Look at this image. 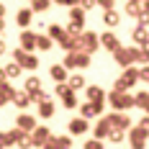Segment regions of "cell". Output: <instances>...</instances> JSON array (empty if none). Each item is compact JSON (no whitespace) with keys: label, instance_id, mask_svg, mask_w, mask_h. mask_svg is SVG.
Segmentation results:
<instances>
[{"label":"cell","instance_id":"1","mask_svg":"<svg viewBox=\"0 0 149 149\" xmlns=\"http://www.w3.org/2000/svg\"><path fill=\"white\" fill-rule=\"evenodd\" d=\"M136 80H139V70L136 67H123V74H121L118 80H116V85L113 90H121V93H129V90L136 85Z\"/></svg>","mask_w":149,"mask_h":149},{"label":"cell","instance_id":"2","mask_svg":"<svg viewBox=\"0 0 149 149\" xmlns=\"http://www.w3.org/2000/svg\"><path fill=\"white\" fill-rule=\"evenodd\" d=\"M108 103H111L113 111H129V108H134V95H131V93L113 90V93L108 95Z\"/></svg>","mask_w":149,"mask_h":149},{"label":"cell","instance_id":"3","mask_svg":"<svg viewBox=\"0 0 149 149\" xmlns=\"http://www.w3.org/2000/svg\"><path fill=\"white\" fill-rule=\"evenodd\" d=\"M98 46H100V39H98V33L95 31H82L80 33V52H98Z\"/></svg>","mask_w":149,"mask_h":149},{"label":"cell","instance_id":"4","mask_svg":"<svg viewBox=\"0 0 149 149\" xmlns=\"http://www.w3.org/2000/svg\"><path fill=\"white\" fill-rule=\"evenodd\" d=\"M105 118L111 123V129H121V131L131 129V116H129L126 111H116V113H111V116H105Z\"/></svg>","mask_w":149,"mask_h":149},{"label":"cell","instance_id":"5","mask_svg":"<svg viewBox=\"0 0 149 149\" xmlns=\"http://www.w3.org/2000/svg\"><path fill=\"white\" fill-rule=\"evenodd\" d=\"M134 52H136V46H129V49H126V46H118V49H116V52H111V54H113V59L118 62L121 67H131V64H134Z\"/></svg>","mask_w":149,"mask_h":149},{"label":"cell","instance_id":"6","mask_svg":"<svg viewBox=\"0 0 149 149\" xmlns=\"http://www.w3.org/2000/svg\"><path fill=\"white\" fill-rule=\"evenodd\" d=\"M147 139H149V134L141 126H134L129 131V144H131V149H147Z\"/></svg>","mask_w":149,"mask_h":149},{"label":"cell","instance_id":"7","mask_svg":"<svg viewBox=\"0 0 149 149\" xmlns=\"http://www.w3.org/2000/svg\"><path fill=\"white\" fill-rule=\"evenodd\" d=\"M49 139H52V129H46V126H36L31 131V144L33 147H44Z\"/></svg>","mask_w":149,"mask_h":149},{"label":"cell","instance_id":"8","mask_svg":"<svg viewBox=\"0 0 149 149\" xmlns=\"http://www.w3.org/2000/svg\"><path fill=\"white\" fill-rule=\"evenodd\" d=\"M103 113V105H98V103H82L80 105V118H85V121H90V118H95V116H100Z\"/></svg>","mask_w":149,"mask_h":149},{"label":"cell","instance_id":"9","mask_svg":"<svg viewBox=\"0 0 149 149\" xmlns=\"http://www.w3.org/2000/svg\"><path fill=\"white\" fill-rule=\"evenodd\" d=\"M98 39H100V46H105L108 52H116V49L121 46L118 36H116L113 31H105V33H100V36H98Z\"/></svg>","mask_w":149,"mask_h":149},{"label":"cell","instance_id":"10","mask_svg":"<svg viewBox=\"0 0 149 149\" xmlns=\"http://www.w3.org/2000/svg\"><path fill=\"white\" fill-rule=\"evenodd\" d=\"M15 129H21V131L31 134V131L36 129V118H33V116H29V113H21V116L15 118Z\"/></svg>","mask_w":149,"mask_h":149},{"label":"cell","instance_id":"11","mask_svg":"<svg viewBox=\"0 0 149 149\" xmlns=\"http://www.w3.org/2000/svg\"><path fill=\"white\" fill-rule=\"evenodd\" d=\"M59 46L70 54V52H80V36H72V33H64L59 39Z\"/></svg>","mask_w":149,"mask_h":149},{"label":"cell","instance_id":"12","mask_svg":"<svg viewBox=\"0 0 149 149\" xmlns=\"http://www.w3.org/2000/svg\"><path fill=\"white\" fill-rule=\"evenodd\" d=\"M88 100L90 103H98V105H103L105 103V90L103 88H98V85H88Z\"/></svg>","mask_w":149,"mask_h":149},{"label":"cell","instance_id":"13","mask_svg":"<svg viewBox=\"0 0 149 149\" xmlns=\"http://www.w3.org/2000/svg\"><path fill=\"white\" fill-rule=\"evenodd\" d=\"M108 134H111V123H108V118H100L98 123H95V129H93V139H108Z\"/></svg>","mask_w":149,"mask_h":149},{"label":"cell","instance_id":"14","mask_svg":"<svg viewBox=\"0 0 149 149\" xmlns=\"http://www.w3.org/2000/svg\"><path fill=\"white\" fill-rule=\"evenodd\" d=\"M31 21H33V10H31V8H21V10L15 13V23H18L21 29H29Z\"/></svg>","mask_w":149,"mask_h":149},{"label":"cell","instance_id":"15","mask_svg":"<svg viewBox=\"0 0 149 149\" xmlns=\"http://www.w3.org/2000/svg\"><path fill=\"white\" fill-rule=\"evenodd\" d=\"M21 49H23V52H33V49H36V33H33V31H23V33H21Z\"/></svg>","mask_w":149,"mask_h":149},{"label":"cell","instance_id":"16","mask_svg":"<svg viewBox=\"0 0 149 149\" xmlns=\"http://www.w3.org/2000/svg\"><path fill=\"white\" fill-rule=\"evenodd\" d=\"M67 129H70V136H80V134L88 131V121H85V118H72Z\"/></svg>","mask_w":149,"mask_h":149},{"label":"cell","instance_id":"17","mask_svg":"<svg viewBox=\"0 0 149 149\" xmlns=\"http://www.w3.org/2000/svg\"><path fill=\"white\" fill-rule=\"evenodd\" d=\"M13 95H15V90L8 85V80H3V82H0V105L13 103Z\"/></svg>","mask_w":149,"mask_h":149},{"label":"cell","instance_id":"18","mask_svg":"<svg viewBox=\"0 0 149 149\" xmlns=\"http://www.w3.org/2000/svg\"><path fill=\"white\" fill-rule=\"evenodd\" d=\"M49 74H52V80L54 82H67V67L64 64H52V70H49Z\"/></svg>","mask_w":149,"mask_h":149},{"label":"cell","instance_id":"19","mask_svg":"<svg viewBox=\"0 0 149 149\" xmlns=\"http://www.w3.org/2000/svg\"><path fill=\"white\" fill-rule=\"evenodd\" d=\"M103 23L108 26V29H116V26L121 23V13L116 10V8H111V10H105V13H103Z\"/></svg>","mask_w":149,"mask_h":149},{"label":"cell","instance_id":"20","mask_svg":"<svg viewBox=\"0 0 149 149\" xmlns=\"http://www.w3.org/2000/svg\"><path fill=\"white\" fill-rule=\"evenodd\" d=\"M131 39H134L136 46H144V44L149 41V31L144 29V26H136V29L131 31Z\"/></svg>","mask_w":149,"mask_h":149},{"label":"cell","instance_id":"21","mask_svg":"<svg viewBox=\"0 0 149 149\" xmlns=\"http://www.w3.org/2000/svg\"><path fill=\"white\" fill-rule=\"evenodd\" d=\"M67 88L72 90V93H77V90H82V88H88V85H85V77H82V74H70V77H67Z\"/></svg>","mask_w":149,"mask_h":149},{"label":"cell","instance_id":"22","mask_svg":"<svg viewBox=\"0 0 149 149\" xmlns=\"http://www.w3.org/2000/svg\"><path fill=\"white\" fill-rule=\"evenodd\" d=\"M64 33H67V31H64V26H59V23H49V26H46V36H49L52 41H59Z\"/></svg>","mask_w":149,"mask_h":149},{"label":"cell","instance_id":"23","mask_svg":"<svg viewBox=\"0 0 149 149\" xmlns=\"http://www.w3.org/2000/svg\"><path fill=\"white\" fill-rule=\"evenodd\" d=\"M13 103L18 105L21 111H26V108L31 105V98H29V93H26V90H15V95H13Z\"/></svg>","mask_w":149,"mask_h":149},{"label":"cell","instance_id":"24","mask_svg":"<svg viewBox=\"0 0 149 149\" xmlns=\"http://www.w3.org/2000/svg\"><path fill=\"white\" fill-rule=\"evenodd\" d=\"M52 46H54V41L46 33H36V49L39 52H52Z\"/></svg>","mask_w":149,"mask_h":149},{"label":"cell","instance_id":"25","mask_svg":"<svg viewBox=\"0 0 149 149\" xmlns=\"http://www.w3.org/2000/svg\"><path fill=\"white\" fill-rule=\"evenodd\" d=\"M39 90H41V80H39L36 74H31L29 80H26V93H29V98H33Z\"/></svg>","mask_w":149,"mask_h":149},{"label":"cell","instance_id":"26","mask_svg":"<svg viewBox=\"0 0 149 149\" xmlns=\"http://www.w3.org/2000/svg\"><path fill=\"white\" fill-rule=\"evenodd\" d=\"M15 136H18V129H13V131H0V147H13L15 144Z\"/></svg>","mask_w":149,"mask_h":149},{"label":"cell","instance_id":"27","mask_svg":"<svg viewBox=\"0 0 149 149\" xmlns=\"http://www.w3.org/2000/svg\"><path fill=\"white\" fill-rule=\"evenodd\" d=\"M3 72H5V80H15V77H21L23 70H21V64H18V62H10L8 67H3Z\"/></svg>","mask_w":149,"mask_h":149},{"label":"cell","instance_id":"28","mask_svg":"<svg viewBox=\"0 0 149 149\" xmlns=\"http://www.w3.org/2000/svg\"><path fill=\"white\" fill-rule=\"evenodd\" d=\"M15 147H18V149H31V147H33V144H31V134H26V131H21V129H18Z\"/></svg>","mask_w":149,"mask_h":149},{"label":"cell","instance_id":"29","mask_svg":"<svg viewBox=\"0 0 149 149\" xmlns=\"http://www.w3.org/2000/svg\"><path fill=\"white\" fill-rule=\"evenodd\" d=\"M39 116H41V118H52V116H54V103H52V100H41V103H39Z\"/></svg>","mask_w":149,"mask_h":149},{"label":"cell","instance_id":"30","mask_svg":"<svg viewBox=\"0 0 149 149\" xmlns=\"http://www.w3.org/2000/svg\"><path fill=\"white\" fill-rule=\"evenodd\" d=\"M21 70H39V57H33L29 52V54L21 59Z\"/></svg>","mask_w":149,"mask_h":149},{"label":"cell","instance_id":"31","mask_svg":"<svg viewBox=\"0 0 149 149\" xmlns=\"http://www.w3.org/2000/svg\"><path fill=\"white\" fill-rule=\"evenodd\" d=\"M141 8H144L141 3H134V0H129V3H126V10H123V13H126V15H131V18H139Z\"/></svg>","mask_w":149,"mask_h":149},{"label":"cell","instance_id":"32","mask_svg":"<svg viewBox=\"0 0 149 149\" xmlns=\"http://www.w3.org/2000/svg\"><path fill=\"white\" fill-rule=\"evenodd\" d=\"M70 21H74V23H80V26H85V10L82 8H70Z\"/></svg>","mask_w":149,"mask_h":149},{"label":"cell","instance_id":"33","mask_svg":"<svg viewBox=\"0 0 149 149\" xmlns=\"http://www.w3.org/2000/svg\"><path fill=\"white\" fill-rule=\"evenodd\" d=\"M49 5H52V0H31L33 13H44V10H49Z\"/></svg>","mask_w":149,"mask_h":149},{"label":"cell","instance_id":"34","mask_svg":"<svg viewBox=\"0 0 149 149\" xmlns=\"http://www.w3.org/2000/svg\"><path fill=\"white\" fill-rule=\"evenodd\" d=\"M134 59L139 62V64H149V49H144V46H136Z\"/></svg>","mask_w":149,"mask_h":149},{"label":"cell","instance_id":"35","mask_svg":"<svg viewBox=\"0 0 149 149\" xmlns=\"http://www.w3.org/2000/svg\"><path fill=\"white\" fill-rule=\"evenodd\" d=\"M74 59H77V67H80V70L90 67V54L88 52H74Z\"/></svg>","mask_w":149,"mask_h":149},{"label":"cell","instance_id":"36","mask_svg":"<svg viewBox=\"0 0 149 149\" xmlns=\"http://www.w3.org/2000/svg\"><path fill=\"white\" fill-rule=\"evenodd\" d=\"M147 103H149V93L147 90H139L134 95V105H139V108H147Z\"/></svg>","mask_w":149,"mask_h":149},{"label":"cell","instance_id":"37","mask_svg":"<svg viewBox=\"0 0 149 149\" xmlns=\"http://www.w3.org/2000/svg\"><path fill=\"white\" fill-rule=\"evenodd\" d=\"M108 139H111L113 144H121V141L126 139V131H121V129H111V134H108Z\"/></svg>","mask_w":149,"mask_h":149},{"label":"cell","instance_id":"38","mask_svg":"<svg viewBox=\"0 0 149 149\" xmlns=\"http://www.w3.org/2000/svg\"><path fill=\"white\" fill-rule=\"evenodd\" d=\"M54 141L59 149H72V136H54Z\"/></svg>","mask_w":149,"mask_h":149},{"label":"cell","instance_id":"39","mask_svg":"<svg viewBox=\"0 0 149 149\" xmlns=\"http://www.w3.org/2000/svg\"><path fill=\"white\" fill-rule=\"evenodd\" d=\"M62 103H64V108H77V95H74L72 90H70V93L62 98Z\"/></svg>","mask_w":149,"mask_h":149},{"label":"cell","instance_id":"40","mask_svg":"<svg viewBox=\"0 0 149 149\" xmlns=\"http://www.w3.org/2000/svg\"><path fill=\"white\" fill-rule=\"evenodd\" d=\"M136 21H139V26L149 29V10H144V8H141V13H139V18H136Z\"/></svg>","mask_w":149,"mask_h":149},{"label":"cell","instance_id":"41","mask_svg":"<svg viewBox=\"0 0 149 149\" xmlns=\"http://www.w3.org/2000/svg\"><path fill=\"white\" fill-rule=\"evenodd\" d=\"M64 67H67V70H77V59H74V52H70V54H67V59H64Z\"/></svg>","mask_w":149,"mask_h":149},{"label":"cell","instance_id":"42","mask_svg":"<svg viewBox=\"0 0 149 149\" xmlns=\"http://www.w3.org/2000/svg\"><path fill=\"white\" fill-rule=\"evenodd\" d=\"M95 5L103 10H111V8H116V0H95Z\"/></svg>","mask_w":149,"mask_h":149},{"label":"cell","instance_id":"43","mask_svg":"<svg viewBox=\"0 0 149 149\" xmlns=\"http://www.w3.org/2000/svg\"><path fill=\"white\" fill-rule=\"evenodd\" d=\"M85 149H105V147L100 139H90V141H85Z\"/></svg>","mask_w":149,"mask_h":149},{"label":"cell","instance_id":"44","mask_svg":"<svg viewBox=\"0 0 149 149\" xmlns=\"http://www.w3.org/2000/svg\"><path fill=\"white\" fill-rule=\"evenodd\" d=\"M54 93H57L59 98H64V95L70 93V88H67V82H57V88H54Z\"/></svg>","mask_w":149,"mask_h":149},{"label":"cell","instance_id":"45","mask_svg":"<svg viewBox=\"0 0 149 149\" xmlns=\"http://www.w3.org/2000/svg\"><path fill=\"white\" fill-rule=\"evenodd\" d=\"M139 80L149 82V64H141V70H139Z\"/></svg>","mask_w":149,"mask_h":149},{"label":"cell","instance_id":"46","mask_svg":"<svg viewBox=\"0 0 149 149\" xmlns=\"http://www.w3.org/2000/svg\"><path fill=\"white\" fill-rule=\"evenodd\" d=\"M77 8H82V10H90V8H95V0H80V3H77Z\"/></svg>","mask_w":149,"mask_h":149},{"label":"cell","instance_id":"47","mask_svg":"<svg viewBox=\"0 0 149 149\" xmlns=\"http://www.w3.org/2000/svg\"><path fill=\"white\" fill-rule=\"evenodd\" d=\"M26 54H29V52H23V49H15V52H13V62H18V64H21V59H23Z\"/></svg>","mask_w":149,"mask_h":149},{"label":"cell","instance_id":"48","mask_svg":"<svg viewBox=\"0 0 149 149\" xmlns=\"http://www.w3.org/2000/svg\"><path fill=\"white\" fill-rule=\"evenodd\" d=\"M139 126H141V129H144V131L149 134V116H144V118L139 121Z\"/></svg>","mask_w":149,"mask_h":149},{"label":"cell","instance_id":"49","mask_svg":"<svg viewBox=\"0 0 149 149\" xmlns=\"http://www.w3.org/2000/svg\"><path fill=\"white\" fill-rule=\"evenodd\" d=\"M44 149H59V147H57V141H54V136H52V139L44 144Z\"/></svg>","mask_w":149,"mask_h":149},{"label":"cell","instance_id":"50","mask_svg":"<svg viewBox=\"0 0 149 149\" xmlns=\"http://www.w3.org/2000/svg\"><path fill=\"white\" fill-rule=\"evenodd\" d=\"M3 54H5V41L0 39V57H3Z\"/></svg>","mask_w":149,"mask_h":149},{"label":"cell","instance_id":"51","mask_svg":"<svg viewBox=\"0 0 149 149\" xmlns=\"http://www.w3.org/2000/svg\"><path fill=\"white\" fill-rule=\"evenodd\" d=\"M5 31V18H0V33Z\"/></svg>","mask_w":149,"mask_h":149},{"label":"cell","instance_id":"52","mask_svg":"<svg viewBox=\"0 0 149 149\" xmlns=\"http://www.w3.org/2000/svg\"><path fill=\"white\" fill-rule=\"evenodd\" d=\"M3 15H5V5L0 3V18H3Z\"/></svg>","mask_w":149,"mask_h":149},{"label":"cell","instance_id":"53","mask_svg":"<svg viewBox=\"0 0 149 149\" xmlns=\"http://www.w3.org/2000/svg\"><path fill=\"white\" fill-rule=\"evenodd\" d=\"M3 80H5V72H3V67H0V82H3Z\"/></svg>","mask_w":149,"mask_h":149},{"label":"cell","instance_id":"54","mask_svg":"<svg viewBox=\"0 0 149 149\" xmlns=\"http://www.w3.org/2000/svg\"><path fill=\"white\" fill-rule=\"evenodd\" d=\"M141 5H144V10H149V0H144V3H141Z\"/></svg>","mask_w":149,"mask_h":149},{"label":"cell","instance_id":"55","mask_svg":"<svg viewBox=\"0 0 149 149\" xmlns=\"http://www.w3.org/2000/svg\"><path fill=\"white\" fill-rule=\"evenodd\" d=\"M54 3H59V5H67V0H54Z\"/></svg>","mask_w":149,"mask_h":149},{"label":"cell","instance_id":"56","mask_svg":"<svg viewBox=\"0 0 149 149\" xmlns=\"http://www.w3.org/2000/svg\"><path fill=\"white\" fill-rule=\"evenodd\" d=\"M144 111H147V116H149V103H147V108H144Z\"/></svg>","mask_w":149,"mask_h":149},{"label":"cell","instance_id":"57","mask_svg":"<svg viewBox=\"0 0 149 149\" xmlns=\"http://www.w3.org/2000/svg\"><path fill=\"white\" fill-rule=\"evenodd\" d=\"M134 3H144V0H134Z\"/></svg>","mask_w":149,"mask_h":149}]
</instances>
